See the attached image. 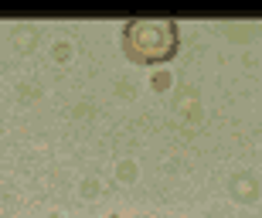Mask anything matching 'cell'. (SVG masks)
Here are the masks:
<instances>
[{
    "label": "cell",
    "mask_w": 262,
    "mask_h": 218,
    "mask_svg": "<svg viewBox=\"0 0 262 218\" xmlns=\"http://www.w3.org/2000/svg\"><path fill=\"white\" fill-rule=\"evenodd\" d=\"M123 51L133 61H164L177 51V28L170 20H129Z\"/></svg>",
    "instance_id": "1"
}]
</instances>
